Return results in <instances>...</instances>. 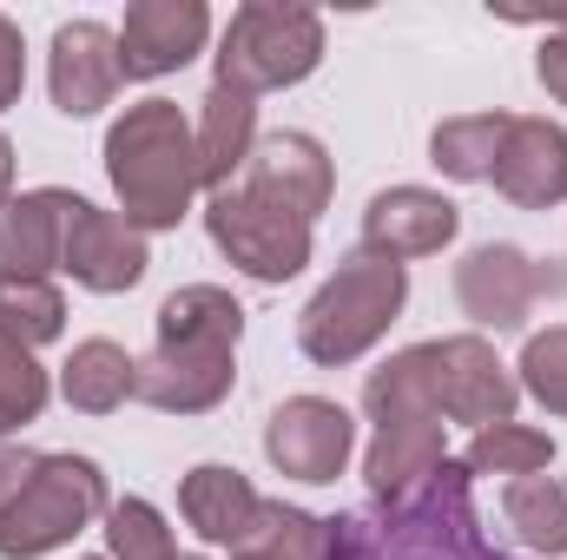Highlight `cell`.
Segmentation results:
<instances>
[{
    "label": "cell",
    "mask_w": 567,
    "mask_h": 560,
    "mask_svg": "<svg viewBox=\"0 0 567 560\" xmlns=\"http://www.w3.org/2000/svg\"><path fill=\"white\" fill-rule=\"evenodd\" d=\"M488 185L522 205V211H548L567 198V126L555 120H508V139L495 152Z\"/></svg>",
    "instance_id": "e0dca14e"
},
{
    "label": "cell",
    "mask_w": 567,
    "mask_h": 560,
    "mask_svg": "<svg viewBox=\"0 0 567 560\" xmlns=\"http://www.w3.org/2000/svg\"><path fill=\"white\" fill-rule=\"evenodd\" d=\"M178 515H185V528H192L198 541L238 554V548L258 535L265 495H258L238 468H225V462H198V468L178 481Z\"/></svg>",
    "instance_id": "ac0fdd59"
},
{
    "label": "cell",
    "mask_w": 567,
    "mask_h": 560,
    "mask_svg": "<svg viewBox=\"0 0 567 560\" xmlns=\"http://www.w3.org/2000/svg\"><path fill=\"white\" fill-rule=\"evenodd\" d=\"M449 422H390L370 435L363 448V481L377 501H410L429 475L449 462V442H442Z\"/></svg>",
    "instance_id": "ffe728a7"
},
{
    "label": "cell",
    "mask_w": 567,
    "mask_h": 560,
    "mask_svg": "<svg viewBox=\"0 0 567 560\" xmlns=\"http://www.w3.org/2000/svg\"><path fill=\"white\" fill-rule=\"evenodd\" d=\"M245 548H265V554H278V560H323L330 554V521L310 515V508H290V501H265L258 535Z\"/></svg>",
    "instance_id": "484cf974"
},
{
    "label": "cell",
    "mask_w": 567,
    "mask_h": 560,
    "mask_svg": "<svg viewBox=\"0 0 567 560\" xmlns=\"http://www.w3.org/2000/svg\"><path fill=\"white\" fill-rule=\"evenodd\" d=\"M192 139H198V178H205V191L238 185L245 165H251V152H258V100L238 93V86H225V80H212L205 100H198Z\"/></svg>",
    "instance_id": "d6986e66"
},
{
    "label": "cell",
    "mask_w": 567,
    "mask_h": 560,
    "mask_svg": "<svg viewBox=\"0 0 567 560\" xmlns=\"http://www.w3.org/2000/svg\"><path fill=\"white\" fill-rule=\"evenodd\" d=\"M323 60V20L297 0H251L231 13L225 40H218V80L238 93H278L310 80Z\"/></svg>",
    "instance_id": "8992f818"
},
{
    "label": "cell",
    "mask_w": 567,
    "mask_h": 560,
    "mask_svg": "<svg viewBox=\"0 0 567 560\" xmlns=\"http://www.w3.org/2000/svg\"><path fill=\"white\" fill-rule=\"evenodd\" d=\"M403 303H410V271L390 265V258L357 251V258H343L330 278L317 283V297L303 303L297 350L317 370H343V363L370 356L390 336V323L403 317Z\"/></svg>",
    "instance_id": "277c9868"
},
{
    "label": "cell",
    "mask_w": 567,
    "mask_h": 560,
    "mask_svg": "<svg viewBox=\"0 0 567 560\" xmlns=\"http://www.w3.org/2000/svg\"><path fill=\"white\" fill-rule=\"evenodd\" d=\"M508 120L515 113H462V120H442L429 133V165L455 185H482L495 172V152L508 139Z\"/></svg>",
    "instance_id": "603a6c76"
},
{
    "label": "cell",
    "mask_w": 567,
    "mask_h": 560,
    "mask_svg": "<svg viewBox=\"0 0 567 560\" xmlns=\"http://www.w3.org/2000/svg\"><path fill=\"white\" fill-rule=\"evenodd\" d=\"M265 455L290 481H337L357 455V422L330 396H290L265 422Z\"/></svg>",
    "instance_id": "30bf717a"
},
{
    "label": "cell",
    "mask_w": 567,
    "mask_h": 560,
    "mask_svg": "<svg viewBox=\"0 0 567 560\" xmlns=\"http://www.w3.org/2000/svg\"><path fill=\"white\" fill-rule=\"evenodd\" d=\"M178 560H205V554H178Z\"/></svg>",
    "instance_id": "e575fe53"
},
{
    "label": "cell",
    "mask_w": 567,
    "mask_h": 560,
    "mask_svg": "<svg viewBox=\"0 0 567 560\" xmlns=\"http://www.w3.org/2000/svg\"><path fill=\"white\" fill-rule=\"evenodd\" d=\"M106 178L133 231H172L198 198V139L178 100H140L106 133Z\"/></svg>",
    "instance_id": "3957f363"
},
{
    "label": "cell",
    "mask_w": 567,
    "mask_h": 560,
    "mask_svg": "<svg viewBox=\"0 0 567 560\" xmlns=\"http://www.w3.org/2000/svg\"><path fill=\"white\" fill-rule=\"evenodd\" d=\"M145 265H152L145 231H133L120 211H100V205L73 198V211H66V251H60L66 278L80 283V290H93V297H120V290H133L145 278Z\"/></svg>",
    "instance_id": "7c38bea8"
},
{
    "label": "cell",
    "mask_w": 567,
    "mask_h": 560,
    "mask_svg": "<svg viewBox=\"0 0 567 560\" xmlns=\"http://www.w3.org/2000/svg\"><path fill=\"white\" fill-rule=\"evenodd\" d=\"M542 297H567L561 258H528L522 245H475L455 265V303L475 323V336L482 330H495V336L528 330V317H535Z\"/></svg>",
    "instance_id": "ba28073f"
},
{
    "label": "cell",
    "mask_w": 567,
    "mask_h": 560,
    "mask_svg": "<svg viewBox=\"0 0 567 560\" xmlns=\"http://www.w3.org/2000/svg\"><path fill=\"white\" fill-rule=\"evenodd\" d=\"M33 448H20V442H0V515L13 508V495L27 488V475H33Z\"/></svg>",
    "instance_id": "1f68e13d"
},
{
    "label": "cell",
    "mask_w": 567,
    "mask_h": 560,
    "mask_svg": "<svg viewBox=\"0 0 567 560\" xmlns=\"http://www.w3.org/2000/svg\"><path fill=\"white\" fill-rule=\"evenodd\" d=\"M455 231H462V205L429 185H390L363 205V251L390 265L435 258L442 245H455Z\"/></svg>",
    "instance_id": "4fadbf2b"
},
{
    "label": "cell",
    "mask_w": 567,
    "mask_h": 560,
    "mask_svg": "<svg viewBox=\"0 0 567 560\" xmlns=\"http://www.w3.org/2000/svg\"><path fill=\"white\" fill-rule=\"evenodd\" d=\"M205 231L251 283H290L310 265V225L297 211L271 205V198H258L251 185L212 191L205 198Z\"/></svg>",
    "instance_id": "52a82bcc"
},
{
    "label": "cell",
    "mask_w": 567,
    "mask_h": 560,
    "mask_svg": "<svg viewBox=\"0 0 567 560\" xmlns=\"http://www.w3.org/2000/svg\"><path fill=\"white\" fill-rule=\"evenodd\" d=\"M106 468L93 455H40L27 488L13 495V508L0 515V560H40L66 548L73 535H86L93 521H106Z\"/></svg>",
    "instance_id": "5b68a950"
},
{
    "label": "cell",
    "mask_w": 567,
    "mask_h": 560,
    "mask_svg": "<svg viewBox=\"0 0 567 560\" xmlns=\"http://www.w3.org/2000/svg\"><path fill=\"white\" fill-rule=\"evenodd\" d=\"M66 211H73V191L60 185L20 191L0 205V283H47V271H60Z\"/></svg>",
    "instance_id": "2e32d148"
},
{
    "label": "cell",
    "mask_w": 567,
    "mask_h": 560,
    "mask_svg": "<svg viewBox=\"0 0 567 560\" xmlns=\"http://www.w3.org/2000/svg\"><path fill=\"white\" fill-rule=\"evenodd\" d=\"M20 86H27V40H20V27L0 13V113L20 106Z\"/></svg>",
    "instance_id": "f546056e"
},
{
    "label": "cell",
    "mask_w": 567,
    "mask_h": 560,
    "mask_svg": "<svg viewBox=\"0 0 567 560\" xmlns=\"http://www.w3.org/2000/svg\"><path fill=\"white\" fill-rule=\"evenodd\" d=\"M245 303L218 283H185L158 303V343L140 356V403L158 416H205L238 383Z\"/></svg>",
    "instance_id": "7a4b0ae2"
},
{
    "label": "cell",
    "mask_w": 567,
    "mask_h": 560,
    "mask_svg": "<svg viewBox=\"0 0 567 560\" xmlns=\"http://www.w3.org/2000/svg\"><path fill=\"white\" fill-rule=\"evenodd\" d=\"M238 185H251L258 198L297 211L303 225H317L330 211L337 165H330V152L310 139V133H271V139H258V152H251V165H245Z\"/></svg>",
    "instance_id": "9a60e30c"
},
{
    "label": "cell",
    "mask_w": 567,
    "mask_h": 560,
    "mask_svg": "<svg viewBox=\"0 0 567 560\" xmlns=\"http://www.w3.org/2000/svg\"><path fill=\"white\" fill-rule=\"evenodd\" d=\"M212 40L205 0H133L120 20V66L126 80H165L185 60H198Z\"/></svg>",
    "instance_id": "5bb4252c"
},
{
    "label": "cell",
    "mask_w": 567,
    "mask_h": 560,
    "mask_svg": "<svg viewBox=\"0 0 567 560\" xmlns=\"http://www.w3.org/2000/svg\"><path fill=\"white\" fill-rule=\"evenodd\" d=\"M515 383H522L548 416H567V323L528 336V350H522V363H515Z\"/></svg>",
    "instance_id": "f1b7e54d"
},
{
    "label": "cell",
    "mask_w": 567,
    "mask_h": 560,
    "mask_svg": "<svg viewBox=\"0 0 567 560\" xmlns=\"http://www.w3.org/2000/svg\"><path fill=\"white\" fill-rule=\"evenodd\" d=\"M126 86L120 66V33L106 20H66L47 46V93L66 120H93L113 106V93Z\"/></svg>",
    "instance_id": "8fae6325"
},
{
    "label": "cell",
    "mask_w": 567,
    "mask_h": 560,
    "mask_svg": "<svg viewBox=\"0 0 567 560\" xmlns=\"http://www.w3.org/2000/svg\"><path fill=\"white\" fill-rule=\"evenodd\" d=\"M66 330V297L53 283H0V343L40 350Z\"/></svg>",
    "instance_id": "d4e9b609"
},
{
    "label": "cell",
    "mask_w": 567,
    "mask_h": 560,
    "mask_svg": "<svg viewBox=\"0 0 567 560\" xmlns=\"http://www.w3.org/2000/svg\"><path fill=\"white\" fill-rule=\"evenodd\" d=\"M106 560H178L172 548V528L152 501H113L106 508Z\"/></svg>",
    "instance_id": "83f0119b"
},
{
    "label": "cell",
    "mask_w": 567,
    "mask_h": 560,
    "mask_svg": "<svg viewBox=\"0 0 567 560\" xmlns=\"http://www.w3.org/2000/svg\"><path fill=\"white\" fill-rule=\"evenodd\" d=\"M423 356V383L429 403L442 422H468V428H495V422H515V403H522V383L515 370L495 356L488 336H435V343H416Z\"/></svg>",
    "instance_id": "9c48e42d"
},
{
    "label": "cell",
    "mask_w": 567,
    "mask_h": 560,
    "mask_svg": "<svg viewBox=\"0 0 567 560\" xmlns=\"http://www.w3.org/2000/svg\"><path fill=\"white\" fill-rule=\"evenodd\" d=\"M13 198V145H7V133H0V205Z\"/></svg>",
    "instance_id": "d6a6232c"
},
{
    "label": "cell",
    "mask_w": 567,
    "mask_h": 560,
    "mask_svg": "<svg viewBox=\"0 0 567 560\" xmlns=\"http://www.w3.org/2000/svg\"><path fill=\"white\" fill-rule=\"evenodd\" d=\"M323 560H522L495 548L475 515V475L462 462H442L410 501H370L350 515H330V554Z\"/></svg>",
    "instance_id": "6da1fadb"
},
{
    "label": "cell",
    "mask_w": 567,
    "mask_h": 560,
    "mask_svg": "<svg viewBox=\"0 0 567 560\" xmlns=\"http://www.w3.org/2000/svg\"><path fill=\"white\" fill-rule=\"evenodd\" d=\"M502 521L528 554H567V481L555 475H515L502 488Z\"/></svg>",
    "instance_id": "7402d4cb"
},
{
    "label": "cell",
    "mask_w": 567,
    "mask_h": 560,
    "mask_svg": "<svg viewBox=\"0 0 567 560\" xmlns=\"http://www.w3.org/2000/svg\"><path fill=\"white\" fill-rule=\"evenodd\" d=\"M231 560H278V554H265V548H238Z\"/></svg>",
    "instance_id": "836d02e7"
},
{
    "label": "cell",
    "mask_w": 567,
    "mask_h": 560,
    "mask_svg": "<svg viewBox=\"0 0 567 560\" xmlns=\"http://www.w3.org/2000/svg\"><path fill=\"white\" fill-rule=\"evenodd\" d=\"M60 396L80 416H113L126 396H140V356H126L113 336H86L60 370Z\"/></svg>",
    "instance_id": "44dd1931"
},
{
    "label": "cell",
    "mask_w": 567,
    "mask_h": 560,
    "mask_svg": "<svg viewBox=\"0 0 567 560\" xmlns=\"http://www.w3.org/2000/svg\"><path fill=\"white\" fill-rule=\"evenodd\" d=\"M86 560H106V554H86Z\"/></svg>",
    "instance_id": "d590c367"
},
{
    "label": "cell",
    "mask_w": 567,
    "mask_h": 560,
    "mask_svg": "<svg viewBox=\"0 0 567 560\" xmlns=\"http://www.w3.org/2000/svg\"><path fill=\"white\" fill-rule=\"evenodd\" d=\"M47 396H53V383H47V370L33 363V350L0 343V442L20 435L27 422H40Z\"/></svg>",
    "instance_id": "4316f807"
},
{
    "label": "cell",
    "mask_w": 567,
    "mask_h": 560,
    "mask_svg": "<svg viewBox=\"0 0 567 560\" xmlns=\"http://www.w3.org/2000/svg\"><path fill=\"white\" fill-rule=\"evenodd\" d=\"M555 462V435L548 428H528V422H495V428H475L462 468L468 475H548Z\"/></svg>",
    "instance_id": "cb8c5ba5"
},
{
    "label": "cell",
    "mask_w": 567,
    "mask_h": 560,
    "mask_svg": "<svg viewBox=\"0 0 567 560\" xmlns=\"http://www.w3.org/2000/svg\"><path fill=\"white\" fill-rule=\"evenodd\" d=\"M535 80L548 86L555 106H567V33H548V40H542V53H535Z\"/></svg>",
    "instance_id": "4dcf8cb0"
}]
</instances>
